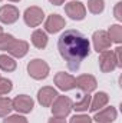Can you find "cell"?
Returning <instances> with one entry per match:
<instances>
[{
  "label": "cell",
  "instance_id": "cb8c5ba5",
  "mask_svg": "<svg viewBox=\"0 0 122 123\" xmlns=\"http://www.w3.org/2000/svg\"><path fill=\"white\" fill-rule=\"evenodd\" d=\"M12 87H13V85H12V82L9 79L0 77V96L1 94H7V93L12 90Z\"/></svg>",
  "mask_w": 122,
  "mask_h": 123
},
{
  "label": "cell",
  "instance_id": "5bb4252c",
  "mask_svg": "<svg viewBox=\"0 0 122 123\" xmlns=\"http://www.w3.org/2000/svg\"><path fill=\"white\" fill-rule=\"evenodd\" d=\"M12 56H14V57H23V56H26V53L29 52V44H27V42H25V40H14L13 42V44L10 46V49L7 50Z\"/></svg>",
  "mask_w": 122,
  "mask_h": 123
},
{
  "label": "cell",
  "instance_id": "7a4b0ae2",
  "mask_svg": "<svg viewBox=\"0 0 122 123\" xmlns=\"http://www.w3.org/2000/svg\"><path fill=\"white\" fill-rule=\"evenodd\" d=\"M27 73L36 80L46 79L49 74V64L42 59H33L27 64Z\"/></svg>",
  "mask_w": 122,
  "mask_h": 123
},
{
  "label": "cell",
  "instance_id": "f1b7e54d",
  "mask_svg": "<svg viewBox=\"0 0 122 123\" xmlns=\"http://www.w3.org/2000/svg\"><path fill=\"white\" fill-rule=\"evenodd\" d=\"M49 123H66V120H65V117H52L50 120H49Z\"/></svg>",
  "mask_w": 122,
  "mask_h": 123
},
{
  "label": "cell",
  "instance_id": "ac0fdd59",
  "mask_svg": "<svg viewBox=\"0 0 122 123\" xmlns=\"http://www.w3.org/2000/svg\"><path fill=\"white\" fill-rule=\"evenodd\" d=\"M91 94L89 93H85V94H82V97L76 102V103H73V106H72V109H75L76 112H85V110H88V107L91 106Z\"/></svg>",
  "mask_w": 122,
  "mask_h": 123
},
{
  "label": "cell",
  "instance_id": "52a82bcc",
  "mask_svg": "<svg viewBox=\"0 0 122 123\" xmlns=\"http://www.w3.org/2000/svg\"><path fill=\"white\" fill-rule=\"evenodd\" d=\"M92 40H93V47H95V50H96L98 53H102V52L108 50V49L111 47V44H112V42H111L108 33L105 30L95 31L93 36H92Z\"/></svg>",
  "mask_w": 122,
  "mask_h": 123
},
{
  "label": "cell",
  "instance_id": "277c9868",
  "mask_svg": "<svg viewBox=\"0 0 122 123\" xmlns=\"http://www.w3.org/2000/svg\"><path fill=\"white\" fill-rule=\"evenodd\" d=\"M99 67L103 73H109L118 67V62L115 57V53L111 50H105L99 56Z\"/></svg>",
  "mask_w": 122,
  "mask_h": 123
},
{
  "label": "cell",
  "instance_id": "4316f807",
  "mask_svg": "<svg viewBox=\"0 0 122 123\" xmlns=\"http://www.w3.org/2000/svg\"><path fill=\"white\" fill-rule=\"evenodd\" d=\"M114 53H115V57L118 62V67H122V47H116Z\"/></svg>",
  "mask_w": 122,
  "mask_h": 123
},
{
  "label": "cell",
  "instance_id": "9c48e42d",
  "mask_svg": "<svg viewBox=\"0 0 122 123\" xmlns=\"http://www.w3.org/2000/svg\"><path fill=\"white\" fill-rule=\"evenodd\" d=\"M55 85L63 90V92H68V90H72L76 87V83H75V77L69 73H65V72H59L56 73L55 76Z\"/></svg>",
  "mask_w": 122,
  "mask_h": 123
},
{
  "label": "cell",
  "instance_id": "ba28073f",
  "mask_svg": "<svg viewBox=\"0 0 122 123\" xmlns=\"http://www.w3.org/2000/svg\"><path fill=\"white\" fill-rule=\"evenodd\" d=\"M65 12L72 20H83L86 16V9L81 1H69L65 6Z\"/></svg>",
  "mask_w": 122,
  "mask_h": 123
},
{
  "label": "cell",
  "instance_id": "3957f363",
  "mask_svg": "<svg viewBox=\"0 0 122 123\" xmlns=\"http://www.w3.org/2000/svg\"><path fill=\"white\" fill-rule=\"evenodd\" d=\"M73 102L68 96H58L52 103V113L56 117H66L72 112Z\"/></svg>",
  "mask_w": 122,
  "mask_h": 123
},
{
  "label": "cell",
  "instance_id": "f546056e",
  "mask_svg": "<svg viewBox=\"0 0 122 123\" xmlns=\"http://www.w3.org/2000/svg\"><path fill=\"white\" fill-rule=\"evenodd\" d=\"M52 4H55V6H61V4H63L65 3V0H49Z\"/></svg>",
  "mask_w": 122,
  "mask_h": 123
},
{
  "label": "cell",
  "instance_id": "d6a6232c",
  "mask_svg": "<svg viewBox=\"0 0 122 123\" xmlns=\"http://www.w3.org/2000/svg\"><path fill=\"white\" fill-rule=\"evenodd\" d=\"M0 1H1V0H0Z\"/></svg>",
  "mask_w": 122,
  "mask_h": 123
},
{
  "label": "cell",
  "instance_id": "9a60e30c",
  "mask_svg": "<svg viewBox=\"0 0 122 123\" xmlns=\"http://www.w3.org/2000/svg\"><path fill=\"white\" fill-rule=\"evenodd\" d=\"M93 119H95L98 123H111V122H114V120L116 119V109L112 107V106H111V107H106V109L101 110L99 113H96Z\"/></svg>",
  "mask_w": 122,
  "mask_h": 123
},
{
  "label": "cell",
  "instance_id": "1f68e13d",
  "mask_svg": "<svg viewBox=\"0 0 122 123\" xmlns=\"http://www.w3.org/2000/svg\"><path fill=\"white\" fill-rule=\"evenodd\" d=\"M10 1H20V0H10Z\"/></svg>",
  "mask_w": 122,
  "mask_h": 123
},
{
  "label": "cell",
  "instance_id": "8fae6325",
  "mask_svg": "<svg viewBox=\"0 0 122 123\" xmlns=\"http://www.w3.org/2000/svg\"><path fill=\"white\" fill-rule=\"evenodd\" d=\"M75 83H76V87H79L85 93L93 92L96 89V86H98L96 79L92 74H81L78 79H75Z\"/></svg>",
  "mask_w": 122,
  "mask_h": 123
},
{
  "label": "cell",
  "instance_id": "5b68a950",
  "mask_svg": "<svg viewBox=\"0 0 122 123\" xmlns=\"http://www.w3.org/2000/svg\"><path fill=\"white\" fill-rule=\"evenodd\" d=\"M25 22L27 26L30 27H36L42 23V20L45 19V13L40 7H36V6H32V7H27L26 12H25Z\"/></svg>",
  "mask_w": 122,
  "mask_h": 123
},
{
  "label": "cell",
  "instance_id": "484cf974",
  "mask_svg": "<svg viewBox=\"0 0 122 123\" xmlns=\"http://www.w3.org/2000/svg\"><path fill=\"white\" fill-rule=\"evenodd\" d=\"M70 123H92V119L86 115H79V116H73L70 119Z\"/></svg>",
  "mask_w": 122,
  "mask_h": 123
},
{
  "label": "cell",
  "instance_id": "7c38bea8",
  "mask_svg": "<svg viewBox=\"0 0 122 123\" xmlns=\"http://www.w3.org/2000/svg\"><path fill=\"white\" fill-rule=\"evenodd\" d=\"M19 19V9L14 6H3L0 9V22L4 25H12Z\"/></svg>",
  "mask_w": 122,
  "mask_h": 123
},
{
  "label": "cell",
  "instance_id": "7402d4cb",
  "mask_svg": "<svg viewBox=\"0 0 122 123\" xmlns=\"http://www.w3.org/2000/svg\"><path fill=\"white\" fill-rule=\"evenodd\" d=\"M13 106H12V100L7 97H0V117L7 116L12 112Z\"/></svg>",
  "mask_w": 122,
  "mask_h": 123
},
{
  "label": "cell",
  "instance_id": "d4e9b609",
  "mask_svg": "<svg viewBox=\"0 0 122 123\" xmlns=\"http://www.w3.org/2000/svg\"><path fill=\"white\" fill-rule=\"evenodd\" d=\"M3 123H27V119L20 116V115H13V116H9L6 117Z\"/></svg>",
  "mask_w": 122,
  "mask_h": 123
},
{
  "label": "cell",
  "instance_id": "ffe728a7",
  "mask_svg": "<svg viewBox=\"0 0 122 123\" xmlns=\"http://www.w3.org/2000/svg\"><path fill=\"white\" fill-rule=\"evenodd\" d=\"M106 33H108L111 42H114V43H121L122 42V27L119 25H112Z\"/></svg>",
  "mask_w": 122,
  "mask_h": 123
},
{
  "label": "cell",
  "instance_id": "6da1fadb",
  "mask_svg": "<svg viewBox=\"0 0 122 123\" xmlns=\"http://www.w3.org/2000/svg\"><path fill=\"white\" fill-rule=\"evenodd\" d=\"M58 49L61 56L68 63V67L75 72L79 69L81 63L89 56L91 44L85 34L70 29L61 34L58 40Z\"/></svg>",
  "mask_w": 122,
  "mask_h": 123
},
{
  "label": "cell",
  "instance_id": "603a6c76",
  "mask_svg": "<svg viewBox=\"0 0 122 123\" xmlns=\"http://www.w3.org/2000/svg\"><path fill=\"white\" fill-rule=\"evenodd\" d=\"M14 40H16V39H14L12 34L1 33V34H0V50H9Z\"/></svg>",
  "mask_w": 122,
  "mask_h": 123
},
{
  "label": "cell",
  "instance_id": "30bf717a",
  "mask_svg": "<svg viewBox=\"0 0 122 123\" xmlns=\"http://www.w3.org/2000/svg\"><path fill=\"white\" fill-rule=\"evenodd\" d=\"M58 96H59V94H58V92H56L53 87L46 86V87H42V89L37 92V100H39V103H40L42 106L49 107V106H52V103L55 102V99H56Z\"/></svg>",
  "mask_w": 122,
  "mask_h": 123
},
{
  "label": "cell",
  "instance_id": "2e32d148",
  "mask_svg": "<svg viewBox=\"0 0 122 123\" xmlns=\"http://www.w3.org/2000/svg\"><path fill=\"white\" fill-rule=\"evenodd\" d=\"M109 102V96L105 92H98L93 96V100H91V112H98L99 109H102L103 106H106V103Z\"/></svg>",
  "mask_w": 122,
  "mask_h": 123
},
{
  "label": "cell",
  "instance_id": "4dcf8cb0",
  "mask_svg": "<svg viewBox=\"0 0 122 123\" xmlns=\"http://www.w3.org/2000/svg\"><path fill=\"white\" fill-rule=\"evenodd\" d=\"M1 33H3V29H1V27H0V34H1Z\"/></svg>",
  "mask_w": 122,
  "mask_h": 123
},
{
  "label": "cell",
  "instance_id": "8992f818",
  "mask_svg": "<svg viewBox=\"0 0 122 123\" xmlns=\"http://www.w3.org/2000/svg\"><path fill=\"white\" fill-rule=\"evenodd\" d=\"M12 106L19 113H30L32 110H33L34 102H33V99H32L30 96L20 94V96H17V97H14L12 100Z\"/></svg>",
  "mask_w": 122,
  "mask_h": 123
},
{
  "label": "cell",
  "instance_id": "4fadbf2b",
  "mask_svg": "<svg viewBox=\"0 0 122 123\" xmlns=\"http://www.w3.org/2000/svg\"><path fill=\"white\" fill-rule=\"evenodd\" d=\"M65 26H66V22H65V19L62 16H59V14H50L46 19V23H45V29H46V31H49V33H58Z\"/></svg>",
  "mask_w": 122,
  "mask_h": 123
},
{
  "label": "cell",
  "instance_id": "44dd1931",
  "mask_svg": "<svg viewBox=\"0 0 122 123\" xmlns=\"http://www.w3.org/2000/svg\"><path fill=\"white\" fill-rule=\"evenodd\" d=\"M88 9L93 14H99L105 9V1L103 0H89L88 1Z\"/></svg>",
  "mask_w": 122,
  "mask_h": 123
},
{
  "label": "cell",
  "instance_id": "83f0119b",
  "mask_svg": "<svg viewBox=\"0 0 122 123\" xmlns=\"http://www.w3.org/2000/svg\"><path fill=\"white\" fill-rule=\"evenodd\" d=\"M114 13H115V17H116L118 20H122V3H121V1H119V3H116Z\"/></svg>",
  "mask_w": 122,
  "mask_h": 123
},
{
  "label": "cell",
  "instance_id": "d6986e66",
  "mask_svg": "<svg viewBox=\"0 0 122 123\" xmlns=\"http://www.w3.org/2000/svg\"><path fill=\"white\" fill-rule=\"evenodd\" d=\"M0 69L3 72H13L16 69V62L7 55H0Z\"/></svg>",
  "mask_w": 122,
  "mask_h": 123
},
{
  "label": "cell",
  "instance_id": "e0dca14e",
  "mask_svg": "<svg viewBox=\"0 0 122 123\" xmlns=\"http://www.w3.org/2000/svg\"><path fill=\"white\" fill-rule=\"evenodd\" d=\"M32 43L37 49H45L47 44V34L43 30H34L32 34Z\"/></svg>",
  "mask_w": 122,
  "mask_h": 123
}]
</instances>
